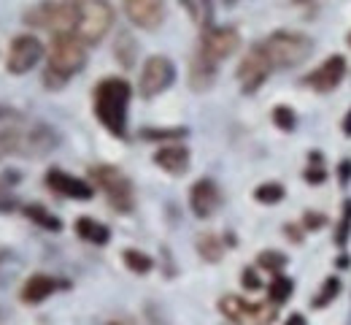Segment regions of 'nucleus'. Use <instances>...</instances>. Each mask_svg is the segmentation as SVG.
I'll return each mask as SVG.
<instances>
[{"label":"nucleus","instance_id":"c756f323","mask_svg":"<svg viewBox=\"0 0 351 325\" xmlns=\"http://www.w3.org/2000/svg\"><path fill=\"white\" fill-rule=\"evenodd\" d=\"M135 41H132L128 33H122L119 38H117V57L122 60V65L125 68H132V63H135Z\"/></svg>","mask_w":351,"mask_h":325},{"label":"nucleus","instance_id":"39448f33","mask_svg":"<svg viewBox=\"0 0 351 325\" xmlns=\"http://www.w3.org/2000/svg\"><path fill=\"white\" fill-rule=\"evenodd\" d=\"M89 174L95 179V185L100 187V192L108 198L111 209H117L122 214H130L135 209V185H132L130 177L122 168H117V166H95Z\"/></svg>","mask_w":351,"mask_h":325},{"label":"nucleus","instance_id":"c9c22d12","mask_svg":"<svg viewBox=\"0 0 351 325\" xmlns=\"http://www.w3.org/2000/svg\"><path fill=\"white\" fill-rule=\"evenodd\" d=\"M343 136L351 139V109L346 111V117H343Z\"/></svg>","mask_w":351,"mask_h":325},{"label":"nucleus","instance_id":"a878e982","mask_svg":"<svg viewBox=\"0 0 351 325\" xmlns=\"http://www.w3.org/2000/svg\"><path fill=\"white\" fill-rule=\"evenodd\" d=\"M289 260H287V255L284 252H278V249H263L260 255H257V266L263 269V271H270L273 277L287 266Z\"/></svg>","mask_w":351,"mask_h":325},{"label":"nucleus","instance_id":"ea45409f","mask_svg":"<svg viewBox=\"0 0 351 325\" xmlns=\"http://www.w3.org/2000/svg\"><path fill=\"white\" fill-rule=\"evenodd\" d=\"M349 44H351V33H349Z\"/></svg>","mask_w":351,"mask_h":325},{"label":"nucleus","instance_id":"f03ea898","mask_svg":"<svg viewBox=\"0 0 351 325\" xmlns=\"http://www.w3.org/2000/svg\"><path fill=\"white\" fill-rule=\"evenodd\" d=\"M87 65V44L73 36V33H62L51 38L49 47V60H46L44 85L49 93L62 90L76 74H82V68Z\"/></svg>","mask_w":351,"mask_h":325},{"label":"nucleus","instance_id":"412c9836","mask_svg":"<svg viewBox=\"0 0 351 325\" xmlns=\"http://www.w3.org/2000/svg\"><path fill=\"white\" fill-rule=\"evenodd\" d=\"M22 214H25L27 220H33L36 225H41L44 231H51V233L62 231V223H60L46 206H41V203H25V206H22Z\"/></svg>","mask_w":351,"mask_h":325},{"label":"nucleus","instance_id":"4c0bfd02","mask_svg":"<svg viewBox=\"0 0 351 325\" xmlns=\"http://www.w3.org/2000/svg\"><path fill=\"white\" fill-rule=\"evenodd\" d=\"M106 325H132V320H128V317H114V320H108Z\"/></svg>","mask_w":351,"mask_h":325},{"label":"nucleus","instance_id":"0eeeda50","mask_svg":"<svg viewBox=\"0 0 351 325\" xmlns=\"http://www.w3.org/2000/svg\"><path fill=\"white\" fill-rule=\"evenodd\" d=\"M219 312L232 325H270L276 320V304H249L241 295H224Z\"/></svg>","mask_w":351,"mask_h":325},{"label":"nucleus","instance_id":"393cba45","mask_svg":"<svg viewBox=\"0 0 351 325\" xmlns=\"http://www.w3.org/2000/svg\"><path fill=\"white\" fill-rule=\"evenodd\" d=\"M338 293H341V279L338 277L324 279V284H322V290L313 295L311 306H313V309H324V306H330V304L338 298Z\"/></svg>","mask_w":351,"mask_h":325},{"label":"nucleus","instance_id":"f704fd0d","mask_svg":"<svg viewBox=\"0 0 351 325\" xmlns=\"http://www.w3.org/2000/svg\"><path fill=\"white\" fill-rule=\"evenodd\" d=\"M284 325H308V323H306V317H303V315H298V312H295V315H289V317L284 320Z\"/></svg>","mask_w":351,"mask_h":325},{"label":"nucleus","instance_id":"9d476101","mask_svg":"<svg viewBox=\"0 0 351 325\" xmlns=\"http://www.w3.org/2000/svg\"><path fill=\"white\" fill-rule=\"evenodd\" d=\"M241 47V33L235 27H211L200 36V44H197V52L214 63H221L227 60L230 54H235Z\"/></svg>","mask_w":351,"mask_h":325},{"label":"nucleus","instance_id":"7ed1b4c3","mask_svg":"<svg viewBox=\"0 0 351 325\" xmlns=\"http://www.w3.org/2000/svg\"><path fill=\"white\" fill-rule=\"evenodd\" d=\"M79 8H82V0H41L30 5L22 19L27 27H38V30H49L51 36H62V33L76 30Z\"/></svg>","mask_w":351,"mask_h":325},{"label":"nucleus","instance_id":"dca6fc26","mask_svg":"<svg viewBox=\"0 0 351 325\" xmlns=\"http://www.w3.org/2000/svg\"><path fill=\"white\" fill-rule=\"evenodd\" d=\"M217 76H219V63H214V60L203 57L200 52H195L192 60H189V87L195 93H206V90H211L217 85Z\"/></svg>","mask_w":351,"mask_h":325},{"label":"nucleus","instance_id":"ddd939ff","mask_svg":"<svg viewBox=\"0 0 351 325\" xmlns=\"http://www.w3.org/2000/svg\"><path fill=\"white\" fill-rule=\"evenodd\" d=\"M46 187L62 198H71V201H92L95 195V187L89 185L87 179L82 177H73L62 168H49L46 171Z\"/></svg>","mask_w":351,"mask_h":325},{"label":"nucleus","instance_id":"473e14b6","mask_svg":"<svg viewBox=\"0 0 351 325\" xmlns=\"http://www.w3.org/2000/svg\"><path fill=\"white\" fill-rule=\"evenodd\" d=\"M324 225V217L322 214H313V212H306V228H322Z\"/></svg>","mask_w":351,"mask_h":325},{"label":"nucleus","instance_id":"c85d7f7f","mask_svg":"<svg viewBox=\"0 0 351 325\" xmlns=\"http://www.w3.org/2000/svg\"><path fill=\"white\" fill-rule=\"evenodd\" d=\"M186 131L184 128H143L141 131V139L146 141H173V139H184Z\"/></svg>","mask_w":351,"mask_h":325},{"label":"nucleus","instance_id":"7c9ffc66","mask_svg":"<svg viewBox=\"0 0 351 325\" xmlns=\"http://www.w3.org/2000/svg\"><path fill=\"white\" fill-rule=\"evenodd\" d=\"M349 233H351V201H346L343 206V217H341V228L335 231V244H346L349 241Z\"/></svg>","mask_w":351,"mask_h":325},{"label":"nucleus","instance_id":"423d86ee","mask_svg":"<svg viewBox=\"0 0 351 325\" xmlns=\"http://www.w3.org/2000/svg\"><path fill=\"white\" fill-rule=\"evenodd\" d=\"M111 25H114V5L108 0H82L73 36H79L87 47H95L108 36Z\"/></svg>","mask_w":351,"mask_h":325},{"label":"nucleus","instance_id":"aec40b11","mask_svg":"<svg viewBox=\"0 0 351 325\" xmlns=\"http://www.w3.org/2000/svg\"><path fill=\"white\" fill-rule=\"evenodd\" d=\"M181 5L189 14L192 25H197L203 33L214 27V3L211 0H181Z\"/></svg>","mask_w":351,"mask_h":325},{"label":"nucleus","instance_id":"b1692460","mask_svg":"<svg viewBox=\"0 0 351 325\" xmlns=\"http://www.w3.org/2000/svg\"><path fill=\"white\" fill-rule=\"evenodd\" d=\"M122 263L130 269L132 274H149L152 269H154V260L146 255V252H141V249H125L122 252Z\"/></svg>","mask_w":351,"mask_h":325},{"label":"nucleus","instance_id":"20e7f679","mask_svg":"<svg viewBox=\"0 0 351 325\" xmlns=\"http://www.w3.org/2000/svg\"><path fill=\"white\" fill-rule=\"evenodd\" d=\"M257 47L263 49V54L267 57V63L276 68H295L300 63H306L313 52V41L306 33H292V30H276L270 33L265 41H260Z\"/></svg>","mask_w":351,"mask_h":325},{"label":"nucleus","instance_id":"72a5a7b5","mask_svg":"<svg viewBox=\"0 0 351 325\" xmlns=\"http://www.w3.org/2000/svg\"><path fill=\"white\" fill-rule=\"evenodd\" d=\"M306 182H308V185H322V182H324V171H322V168H319V171L308 168V171H306Z\"/></svg>","mask_w":351,"mask_h":325},{"label":"nucleus","instance_id":"5701e85b","mask_svg":"<svg viewBox=\"0 0 351 325\" xmlns=\"http://www.w3.org/2000/svg\"><path fill=\"white\" fill-rule=\"evenodd\" d=\"M292 293H295V282L289 277L276 274V277L270 279V284H267V298H270V304H276V306L287 304V301L292 298Z\"/></svg>","mask_w":351,"mask_h":325},{"label":"nucleus","instance_id":"e433bc0d","mask_svg":"<svg viewBox=\"0 0 351 325\" xmlns=\"http://www.w3.org/2000/svg\"><path fill=\"white\" fill-rule=\"evenodd\" d=\"M341 174H343L341 179H343V182H349L351 179V163H343V166H341Z\"/></svg>","mask_w":351,"mask_h":325},{"label":"nucleus","instance_id":"2eb2a0df","mask_svg":"<svg viewBox=\"0 0 351 325\" xmlns=\"http://www.w3.org/2000/svg\"><path fill=\"white\" fill-rule=\"evenodd\" d=\"M125 14L135 27L157 30L165 22V0H122Z\"/></svg>","mask_w":351,"mask_h":325},{"label":"nucleus","instance_id":"4be33fe9","mask_svg":"<svg viewBox=\"0 0 351 325\" xmlns=\"http://www.w3.org/2000/svg\"><path fill=\"white\" fill-rule=\"evenodd\" d=\"M197 252H200L203 260L219 263L221 255H224V241L217 233H203V236H197Z\"/></svg>","mask_w":351,"mask_h":325},{"label":"nucleus","instance_id":"2f4dec72","mask_svg":"<svg viewBox=\"0 0 351 325\" xmlns=\"http://www.w3.org/2000/svg\"><path fill=\"white\" fill-rule=\"evenodd\" d=\"M241 282H243L246 290H260V287H263V282H260L254 269H243V271H241Z\"/></svg>","mask_w":351,"mask_h":325},{"label":"nucleus","instance_id":"f3484780","mask_svg":"<svg viewBox=\"0 0 351 325\" xmlns=\"http://www.w3.org/2000/svg\"><path fill=\"white\" fill-rule=\"evenodd\" d=\"M60 287H65V282H60V279L51 277V274H33V277L22 284L19 298L25 304H44L46 298H51Z\"/></svg>","mask_w":351,"mask_h":325},{"label":"nucleus","instance_id":"a211bd4d","mask_svg":"<svg viewBox=\"0 0 351 325\" xmlns=\"http://www.w3.org/2000/svg\"><path fill=\"white\" fill-rule=\"evenodd\" d=\"M189 160H192V157H189V149L181 146V144H168V146H160V149L154 152V166L162 168V171L171 174V177L186 174Z\"/></svg>","mask_w":351,"mask_h":325},{"label":"nucleus","instance_id":"bb28decb","mask_svg":"<svg viewBox=\"0 0 351 325\" xmlns=\"http://www.w3.org/2000/svg\"><path fill=\"white\" fill-rule=\"evenodd\" d=\"M284 195H287V190H284V185H278V182H263V185L254 190L257 203H265V206L281 203V201H284Z\"/></svg>","mask_w":351,"mask_h":325},{"label":"nucleus","instance_id":"58836bf2","mask_svg":"<svg viewBox=\"0 0 351 325\" xmlns=\"http://www.w3.org/2000/svg\"><path fill=\"white\" fill-rule=\"evenodd\" d=\"M227 3H230V5H232V3H235V0H227Z\"/></svg>","mask_w":351,"mask_h":325},{"label":"nucleus","instance_id":"cd10ccee","mask_svg":"<svg viewBox=\"0 0 351 325\" xmlns=\"http://www.w3.org/2000/svg\"><path fill=\"white\" fill-rule=\"evenodd\" d=\"M270 117H273V125H276L278 131H284V133H292L295 125H298V117H295V111H292L289 106H276Z\"/></svg>","mask_w":351,"mask_h":325},{"label":"nucleus","instance_id":"9b49d317","mask_svg":"<svg viewBox=\"0 0 351 325\" xmlns=\"http://www.w3.org/2000/svg\"><path fill=\"white\" fill-rule=\"evenodd\" d=\"M270 74H273V65L267 63V57L263 54V49L254 44V47L246 52V57L241 60V65H238V82H241L243 93L246 95L257 93Z\"/></svg>","mask_w":351,"mask_h":325},{"label":"nucleus","instance_id":"6ab92c4d","mask_svg":"<svg viewBox=\"0 0 351 325\" xmlns=\"http://www.w3.org/2000/svg\"><path fill=\"white\" fill-rule=\"evenodd\" d=\"M73 231H76V236H79L82 241L97 244V247H106V244L111 241V231H108L106 225H100L97 220H92V217H79L76 225H73Z\"/></svg>","mask_w":351,"mask_h":325},{"label":"nucleus","instance_id":"f257e3e1","mask_svg":"<svg viewBox=\"0 0 351 325\" xmlns=\"http://www.w3.org/2000/svg\"><path fill=\"white\" fill-rule=\"evenodd\" d=\"M132 87L122 76H108L97 82L92 93V106L97 122L117 139H128V109H130Z\"/></svg>","mask_w":351,"mask_h":325},{"label":"nucleus","instance_id":"a19ab883","mask_svg":"<svg viewBox=\"0 0 351 325\" xmlns=\"http://www.w3.org/2000/svg\"><path fill=\"white\" fill-rule=\"evenodd\" d=\"M0 157H3V152H0Z\"/></svg>","mask_w":351,"mask_h":325},{"label":"nucleus","instance_id":"1a4fd4ad","mask_svg":"<svg viewBox=\"0 0 351 325\" xmlns=\"http://www.w3.org/2000/svg\"><path fill=\"white\" fill-rule=\"evenodd\" d=\"M44 57V44L30 36V33H22L11 41L8 47V57H5V71L14 74V76H22V74H30Z\"/></svg>","mask_w":351,"mask_h":325},{"label":"nucleus","instance_id":"6e6552de","mask_svg":"<svg viewBox=\"0 0 351 325\" xmlns=\"http://www.w3.org/2000/svg\"><path fill=\"white\" fill-rule=\"evenodd\" d=\"M176 82V65L171 57L165 54H152L143 68H141V79H138V93L143 98H157L165 93Z\"/></svg>","mask_w":351,"mask_h":325},{"label":"nucleus","instance_id":"4468645a","mask_svg":"<svg viewBox=\"0 0 351 325\" xmlns=\"http://www.w3.org/2000/svg\"><path fill=\"white\" fill-rule=\"evenodd\" d=\"M343 76H346V57L332 54V57H327L316 71L308 74L306 79H303V85H308V87L316 90V93H332V90L343 82Z\"/></svg>","mask_w":351,"mask_h":325},{"label":"nucleus","instance_id":"f8f14e48","mask_svg":"<svg viewBox=\"0 0 351 325\" xmlns=\"http://www.w3.org/2000/svg\"><path fill=\"white\" fill-rule=\"evenodd\" d=\"M221 203H224V195H221L219 185L214 179H208V177L206 179H197L192 185V190H189V209L200 220L214 217L221 209Z\"/></svg>","mask_w":351,"mask_h":325}]
</instances>
